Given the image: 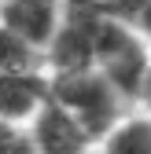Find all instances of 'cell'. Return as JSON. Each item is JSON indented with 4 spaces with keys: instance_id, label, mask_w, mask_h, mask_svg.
Masks as SVG:
<instances>
[{
    "instance_id": "5b68a950",
    "label": "cell",
    "mask_w": 151,
    "mask_h": 154,
    "mask_svg": "<svg viewBox=\"0 0 151 154\" xmlns=\"http://www.w3.org/2000/svg\"><path fill=\"white\" fill-rule=\"evenodd\" d=\"M0 77H48V55L0 26Z\"/></svg>"
},
{
    "instance_id": "277c9868",
    "label": "cell",
    "mask_w": 151,
    "mask_h": 154,
    "mask_svg": "<svg viewBox=\"0 0 151 154\" xmlns=\"http://www.w3.org/2000/svg\"><path fill=\"white\" fill-rule=\"evenodd\" d=\"M48 99V77H0V125L30 128Z\"/></svg>"
},
{
    "instance_id": "30bf717a",
    "label": "cell",
    "mask_w": 151,
    "mask_h": 154,
    "mask_svg": "<svg viewBox=\"0 0 151 154\" xmlns=\"http://www.w3.org/2000/svg\"><path fill=\"white\" fill-rule=\"evenodd\" d=\"M4 4H15V0H0V8H4Z\"/></svg>"
},
{
    "instance_id": "52a82bcc",
    "label": "cell",
    "mask_w": 151,
    "mask_h": 154,
    "mask_svg": "<svg viewBox=\"0 0 151 154\" xmlns=\"http://www.w3.org/2000/svg\"><path fill=\"white\" fill-rule=\"evenodd\" d=\"M100 8L151 44V0H100Z\"/></svg>"
},
{
    "instance_id": "9c48e42d",
    "label": "cell",
    "mask_w": 151,
    "mask_h": 154,
    "mask_svg": "<svg viewBox=\"0 0 151 154\" xmlns=\"http://www.w3.org/2000/svg\"><path fill=\"white\" fill-rule=\"evenodd\" d=\"M85 154H103V150H100V147H92V150H85Z\"/></svg>"
},
{
    "instance_id": "ba28073f",
    "label": "cell",
    "mask_w": 151,
    "mask_h": 154,
    "mask_svg": "<svg viewBox=\"0 0 151 154\" xmlns=\"http://www.w3.org/2000/svg\"><path fill=\"white\" fill-rule=\"evenodd\" d=\"M137 110H144L151 118V73L144 77V88H140V99H137Z\"/></svg>"
},
{
    "instance_id": "8992f818",
    "label": "cell",
    "mask_w": 151,
    "mask_h": 154,
    "mask_svg": "<svg viewBox=\"0 0 151 154\" xmlns=\"http://www.w3.org/2000/svg\"><path fill=\"white\" fill-rule=\"evenodd\" d=\"M100 150L103 154H151V118L133 106L100 140Z\"/></svg>"
},
{
    "instance_id": "6da1fadb",
    "label": "cell",
    "mask_w": 151,
    "mask_h": 154,
    "mask_svg": "<svg viewBox=\"0 0 151 154\" xmlns=\"http://www.w3.org/2000/svg\"><path fill=\"white\" fill-rule=\"evenodd\" d=\"M48 92L66 114L78 118V125L88 132L92 140H103L114 128L133 103L107 81L100 70H85V73H66V77H48Z\"/></svg>"
},
{
    "instance_id": "3957f363",
    "label": "cell",
    "mask_w": 151,
    "mask_h": 154,
    "mask_svg": "<svg viewBox=\"0 0 151 154\" xmlns=\"http://www.w3.org/2000/svg\"><path fill=\"white\" fill-rule=\"evenodd\" d=\"M59 22H63V0H15V4L0 8V26L37 44L44 55L52 37L59 33Z\"/></svg>"
},
{
    "instance_id": "7a4b0ae2",
    "label": "cell",
    "mask_w": 151,
    "mask_h": 154,
    "mask_svg": "<svg viewBox=\"0 0 151 154\" xmlns=\"http://www.w3.org/2000/svg\"><path fill=\"white\" fill-rule=\"evenodd\" d=\"M26 132H30L37 154H85V150H92V147H100V143L78 125V118L66 114L55 99L44 103V110L33 118V125H30Z\"/></svg>"
}]
</instances>
